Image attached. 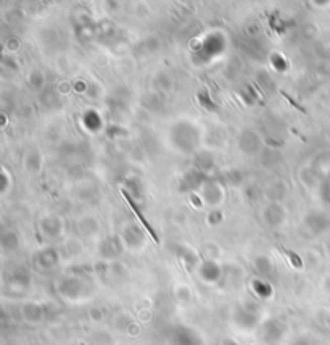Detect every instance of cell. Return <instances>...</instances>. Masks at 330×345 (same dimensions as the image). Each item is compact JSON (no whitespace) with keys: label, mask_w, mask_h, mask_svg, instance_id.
I'll return each mask as SVG.
<instances>
[{"label":"cell","mask_w":330,"mask_h":345,"mask_svg":"<svg viewBox=\"0 0 330 345\" xmlns=\"http://www.w3.org/2000/svg\"><path fill=\"white\" fill-rule=\"evenodd\" d=\"M82 345H84V343H82Z\"/></svg>","instance_id":"cell-2"},{"label":"cell","mask_w":330,"mask_h":345,"mask_svg":"<svg viewBox=\"0 0 330 345\" xmlns=\"http://www.w3.org/2000/svg\"><path fill=\"white\" fill-rule=\"evenodd\" d=\"M122 195H124V199H126V202H127V205H129V208L132 210V211H134V215L137 216V219L140 221V223H142V226L145 227V231L148 233V234H150V237H152V239L155 241V244H158L160 241H158V236H156V233L153 231V227L150 226V224H148V221L144 218V215H142V213H140L139 211V208H137V205L134 203V202H132V199H130V197L124 192V191H122Z\"/></svg>","instance_id":"cell-1"}]
</instances>
